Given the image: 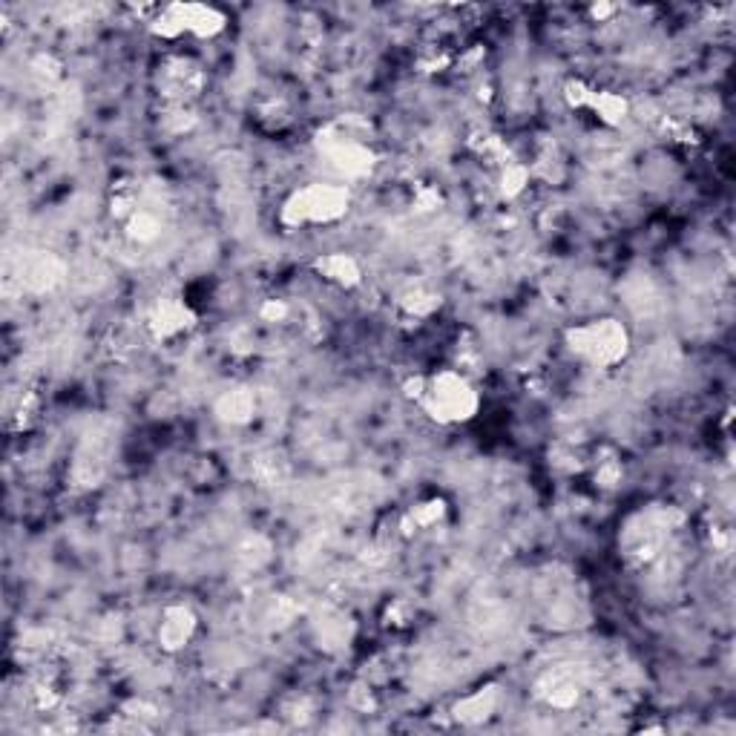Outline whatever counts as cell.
<instances>
[{
  "instance_id": "cell-1",
  "label": "cell",
  "mask_w": 736,
  "mask_h": 736,
  "mask_svg": "<svg viewBox=\"0 0 736 736\" xmlns=\"http://www.w3.org/2000/svg\"><path fill=\"white\" fill-rule=\"evenodd\" d=\"M403 391L409 400H414L423 412L443 426L466 423L481 409V397L472 386V380L455 368H443L432 377L417 374L412 380H406Z\"/></svg>"
},
{
  "instance_id": "cell-2",
  "label": "cell",
  "mask_w": 736,
  "mask_h": 736,
  "mask_svg": "<svg viewBox=\"0 0 736 736\" xmlns=\"http://www.w3.org/2000/svg\"><path fill=\"white\" fill-rule=\"evenodd\" d=\"M368 130L371 127L366 118L357 115H345L334 124H325L314 138L317 153L345 179H363L377 164L374 150L368 147Z\"/></svg>"
},
{
  "instance_id": "cell-3",
  "label": "cell",
  "mask_w": 736,
  "mask_h": 736,
  "mask_svg": "<svg viewBox=\"0 0 736 736\" xmlns=\"http://www.w3.org/2000/svg\"><path fill=\"white\" fill-rule=\"evenodd\" d=\"M679 524H682V512H676L673 506H650L630 515L619 535L621 558L630 567L650 564L665 547L667 535Z\"/></svg>"
},
{
  "instance_id": "cell-4",
  "label": "cell",
  "mask_w": 736,
  "mask_h": 736,
  "mask_svg": "<svg viewBox=\"0 0 736 736\" xmlns=\"http://www.w3.org/2000/svg\"><path fill=\"white\" fill-rule=\"evenodd\" d=\"M351 205L348 187L334 182H314L294 190L282 205V225L288 228H308V225H331L340 222Z\"/></svg>"
},
{
  "instance_id": "cell-5",
  "label": "cell",
  "mask_w": 736,
  "mask_h": 736,
  "mask_svg": "<svg viewBox=\"0 0 736 736\" xmlns=\"http://www.w3.org/2000/svg\"><path fill=\"white\" fill-rule=\"evenodd\" d=\"M567 345L575 357L596 368H613L630 351V334L619 320H593L567 331Z\"/></svg>"
},
{
  "instance_id": "cell-6",
  "label": "cell",
  "mask_w": 736,
  "mask_h": 736,
  "mask_svg": "<svg viewBox=\"0 0 736 736\" xmlns=\"http://www.w3.org/2000/svg\"><path fill=\"white\" fill-rule=\"evenodd\" d=\"M173 23L182 29V35H196V38H216L225 32L228 18L216 9V6H205V3H170L164 6Z\"/></svg>"
},
{
  "instance_id": "cell-7",
  "label": "cell",
  "mask_w": 736,
  "mask_h": 736,
  "mask_svg": "<svg viewBox=\"0 0 736 736\" xmlns=\"http://www.w3.org/2000/svg\"><path fill=\"white\" fill-rule=\"evenodd\" d=\"M193 322H196L193 308L184 299L176 297L156 299V305L147 314V328L156 340H173V337L184 334L187 328H193Z\"/></svg>"
},
{
  "instance_id": "cell-8",
  "label": "cell",
  "mask_w": 736,
  "mask_h": 736,
  "mask_svg": "<svg viewBox=\"0 0 736 736\" xmlns=\"http://www.w3.org/2000/svg\"><path fill=\"white\" fill-rule=\"evenodd\" d=\"M196 624H199V621H196V616H193V610H190V607H184V604L167 607V610H164V619H161V624H159L161 650H167V653L182 650L184 644L193 639Z\"/></svg>"
},
{
  "instance_id": "cell-9",
  "label": "cell",
  "mask_w": 736,
  "mask_h": 736,
  "mask_svg": "<svg viewBox=\"0 0 736 736\" xmlns=\"http://www.w3.org/2000/svg\"><path fill=\"white\" fill-rule=\"evenodd\" d=\"M311 268L331 285H340V288H357L363 282V271H360V262L348 253H325L317 256L311 262Z\"/></svg>"
},
{
  "instance_id": "cell-10",
  "label": "cell",
  "mask_w": 736,
  "mask_h": 736,
  "mask_svg": "<svg viewBox=\"0 0 736 736\" xmlns=\"http://www.w3.org/2000/svg\"><path fill=\"white\" fill-rule=\"evenodd\" d=\"M498 702H501L498 685H486V688L472 690L469 696H463L458 705L452 708V716H455V722H460V725H481V722H486L495 713Z\"/></svg>"
},
{
  "instance_id": "cell-11",
  "label": "cell",
  "mask_w": 736,
  "mask_h": 736,
  "mask_svg": "<svg viewBox=\"0 0 736 736\" xmlns=\"http://www.w3.org/2000/svg\"><path fill=\"white\" fill-rule=\"evenodd\" d=\"M538 699H544L550 708H558V711H567V708H573L575 702H578V682L573 679V673H567V670H552L547 673L541 682H538Z\"/></svg>"
},
{
  "instance_id": "cell-12",
  "label": "cell",
  "mask_w": 736,
  "mask_h": 736,
  "mask_svg": "<svg viewBox=\"0 0 736 736\" xmlns=\"http://www.w3.org/2000/svg\"><path fill=\"white\" fill-rule=\"evenodd\" d=\"M216 417L230 426H245L256 414V397L251 389H228L216 400Z\"/></svg>"
},
{
  "instance_id": "cell-13",
  "label": "cell",
  "mask_w": 736,
  "mask_h": 736,
  "mask_svg": "<svg viewBox=\"0 0 736 736\" xmlns=\"http://www.w3.org/2000/svg\"><path fill=\"white\" fill-rule=\"evenodd\" d=\"M64 276V265L55 259V256H46V253H35L26 259L23 265V282L35 291H49L55 282H61Z\"/></svg>"
},
{
  "instance_id": "cell-14",
  "label": "cell",
  "mask_w": 736,
  "mask_h": 736,
  "mask_svg": "<svg viewBox=\"0 0 736 736\" xmlns=\"http://www.w3.org/2000/svg\"><path fill=\"white\" fill-rule=\"evenodd\" d=\"M587 110L596 113V118L607 127H619L621 121L630 115V101L619 95V92H601L593 90L590 101H587Z\"/></svg>"
},
{
  "instance_id": "cell-15",
  "label": "cell",
  "mask_w": 736,
  "mask_h": 736,
  "mask_svg": "<svg viewBox=\"0 0 736 736\" xmlns=\"http://www.w3.org/2000/svg\"><path fill=\"white\" fill-rule=\"evenodd\" d=\"M124 230H127V236H130L133 242H138V245H150V242H156L161 236L159 213L141 205L136 213L124 222Z\"/></svg>"
},
{
  "instance_id": "cell-16",
  "label": "cell",
  "mask_w": 736,
  "mask_h": 736,
  "mask_svg": "<svg viewBox=\"0 0 736 736\" xmlns=\"http://www.w3.org/2000/svg\"><path fill=\"white\" fill-rule=\"evenodd\" d=\"M400 308H403L409 317H414V320H426V317H432L437 308H440V294L417 285L412 291L400 294Z\"/></svg>"
},
{
  "instance_id": "cell-17",
  "label": "cell",
  "mask_w": 736,
  "mask_h": 736,
  "mask_svg": "<svg viewBox=\"0 0 736 736\" xmlns=\"http://www.w3.org/2000/svg\"><path fill=\"white\" fill-rule=\"evenodd\" d=\"M529 184V170L524 164H518V161H509L506 167H501V179H498V190H501V196L504 199H518L524 190H527Z\"/></svg>"
},
{
  "instance_id": "cell-18",
  "label": "cell",
  "mask_w": 736,
  "mask_h": 736,
  "mask_svg": "<svg viewBox=\"0 0 736 736\" xmlns=\"http://www.w3.org/2000/svg\"><path fill=\"white\" fill-rule=\"evenodd\" d=\"M443 515H446V504H443V501H426V504L414 506L412 512H409V518H406V527H409L406 532L435 527Z\"/></svg>"
},
{
  "instance_id": "cell-19",
  "label": "cell",
  "mask_w": 736,
  "mask_h": 736,
  "mask_svg": "<svg viewBox=\"0 0 736 736\" xmlns=\"http://www.w3.org/2000/svg\"><path fill=\"white\" fill-rule=\"evenodd\" d=\"M596 483L601 489H613L621 483V460L607 452V458L596 460Z\"/></svg>"
},
{
  "instance_id": "cell-20",
  "label": "cell",
  "mask_w": 736,
  "mask_h": 736,
  "mask_svg": "<svg viewBox=\"0 0 736 736\" xmlns=\"http://www.w3.org/2000/svg\"><path fill=\"white\" fill-rule=\"evenodd\" d=\"M443 202L440 190L437 187H417V196H414V205L417 210H435Z\"/></svg>"
},
{
  "instance_id": "cell-21",
  "label": "cell",
  "mask_w": 736,
  "mask_h": 736,
  "mask_svg": "<svg viewBox=\"0 0 736 736\" xmlns=\"http://www.w3.org/2000/svg\"><path fill=\"white\" fill-rule=\"evenodd\" d=\"M288 311H291L288 302H282V299H268V302L262 305L259 314H262V320L265 322H282L288 317Z\"/></svg>"
},
{
  "instance_id": "cell-22",
  "label": "cell",
  "mask_w": 736,
  "mask_h": 736,
  "mask_svg": "<svg viewBox=\"0 0 736 736\" xmlns=\"http://www.w3.org/2000/svg\"><path fill=\"white\" fill-rule=\"evenodd\" d=\"M32 69H35V75H41V78H58V75H61V67H58L49 55L35 58V61H32Z\"/></svg>"
},
{
  "instance_id": "cell-23",
  "label": "cell",
  "mask_w": 736,
  "mask_h": 736,
  "mask_svg": "<svg viewBox=\"0 0 736 736\" xmlns=\"http://www.w3.org/2000/svg\"><path fill=\"white\" fill-rule=\"evenodd\" d=\"M613 12H616V6H593V18H598V21L610 18Z\"/></svg>"
}]
</instances>
